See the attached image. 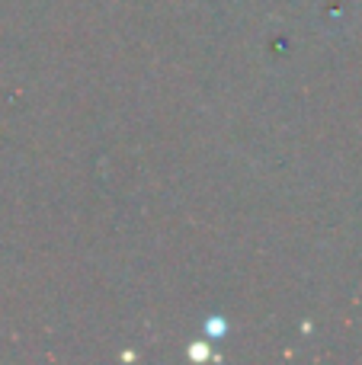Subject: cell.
I'll return each mask as SVG.
<instances>
[{
  "mask_svg": "<svg viewBox=\"0 0 362 365\" xmlns=\"http://www.w3.org/2000/svg\"><path fill=\"white\" fill-rule=\"evenodd\" d=\"M222 330H224L222 321H212V324H209V334H222Z\"/></svg>",
  "mask_w": 362,
  "mask_h": 365,
  "instance_id": "6da1fadb",
  "label": "cell"
}]
</instances>
